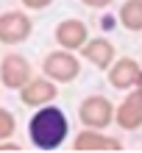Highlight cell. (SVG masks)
<instances>
[{"instance_id":"2e32d148","label":"cell","mask_w":142,"mask_h":153,"mask_svg":"<svg viewBox=\"0 0 142 153\" xmlns=\"http://www.w3.org/2000/svg\"><path fill=\"white\" fill-rule=\"evenodd\" d=\"M81 3L86 8H106V6H112V0H81Z\"/></svg>"},{"instance_id":"9a60e30c","label":"cell","mask_w":142,"mask_h":153,"mask_svg":"<svg viewBox=\"0 0 142 153\" xmlns=\"http://www.w3.org/2000/svg\"><path fill=\"white\" fill-rule=\"evenodd\" d=\"M17 150H22L17 142H11V137L8 139H0V153H17Z\"/></svg>"},{"instance_id":"277c9868","label":"cell","mask_w":142,"mask_h":153,"mask_svg":"<svg viewBox=\"0 0 142 153\" xmlns=\"http://www.w3.org/2000/svg\"><path fill=\"white\" fill-rule=\"evenodd\" d=\"M78 120L84 128H106L114 123V103L103 95H89L78 103Z\"/></svg>"},{"instance_id":"8fae6325","label":"cell","mask_w":142,"mask_h":153,"mask_svg":"<svg viewBox=\"0 0 142 153\" xmlns=\"http://www.w3.org/2000/svg\"><path fill=\"white\" fill-rule=\"evenodd\" d=\"M81 59H86L92 67L97 70H109L112 61L117 59V50H114V42L106 36H89L81 48Z\"/></svg>"},{"instance_id":"8992f818","label":"cell","mask_w":142,"mask_h":153,"mask_svg":"<svg viewBox=\"0 0 142 153\" xmlns=\"http://www.w3.org/2000/svg\"><path fill=\"white\" fill-rule=\"evenodd\" d=\"M109 73V84L120 92H128L134 86H142V64L137 59H128V56H117L112 61V67L106 70Z\"/></svg>"},{"instance_id":"6da1fadb","label":"cell","mask_w":142,"mask_h":153,"mask_svg":"<svg viewBox=\"0 0 142 153\" xmlns=\"http://www.w3.org/2000/svg\"><path fill=\"white\" fill-rule=\"evenodd\" d=\"M67 134H70L67 114L53 103L39 106L28 123V137L39 150H56L59 145H64Z\"/></svg>"},{"instance_id":"e0dca14e","label":"cell","mask_w":142,"mask_h":153,"mask_svg":"<svg viewBox=\"0 0 142 153\" xmlns=\"http://www.w3.org/2000/svg\"><path fill=\"white\" fill-rule=\"evenodd\" d=\"M139 64H142V61H139Z\"/></svg>"},{"instance_id":"9c48e42d","label":"cell","mask_w":142,"mask_h":153,"mask_svg":"<svg viewBox=\"0 0 142 153\" xmlns=\"http://www.w3.org/2000/svg\"><path fill=\"white\" fill-rule=\"evenodd\" d=\"M53 39H56V45L64 48V50H81L84 42L89 39V28H86V22L78 20V17H67V20H61L56 25Z\"/></svg>"},{"instance_id":"ba28073f","label":"cell","mask_w":142,"mask_h":153,"mask_svg":"<svg viewBox=\"0 0 142 153\" xmlns=\"http://www.w3.org/2000/svg\"><path fill=\"white\" fill-rule=\"evenodd\" d=\"M114 123H117L123 131L142 128V86L128 89L126 100L120 106H114Z\"/></svg>"},{"instance_id":"7a4b0ae2","label":"cell","mask_w":142,"mask_h":153,"mask_svg":"<svg viewBox=\"0 0 142 153\" xmlns=\"http://www.w3.org/2000/svg\"><path fill=\"white\" fill-rule=\"evenodd\" d=\"M42 75H48L56 84H73L81 75V59L75 56V50H50L42 61Z\"/></svg>"},{"instance_id":"5bb4252c","label":"cell","mask_w":142,"mask_h":153,"mask_svg":"<svg viewBox=\"0 0 142 153\" xmlns=\"http://www.w3.org/2000/svg\"><path fill=\"white\" fill-rule=\"evenodd\" d=\"M20 3L28 8V11H42V8H48L53 0H20Z\"/></svg>"},{"instance_id":"30bf717a","label":"cell","mask_w":142,"mask_h":153,"mask_svg":"<svg viewBox=\"0 0 142 153\" xmlns=\"http://www.w3.org/2000/svg\"><path fill=\"white\" fill-rule=\"evenodd\" d=\"M73 150L78 153H97V150H123V142L117 137L103 134V128H84L81 134H75Z\"/></svg>"},{"instance_id":"52a82bcc","label":"cell","mask_w":142,"mask_h":153,"mask_svg":"<svg viewBox=\"0 0 142 153\" xmlns=\"http://www.w3.org/2000/svg\"><path fill=\"white\" fill-rule=\"evenodd\" d=\"M56 95H59V84L56 81H50L48 75L45 78H31V81H25V84L20 86V100L28 106V109H39V106H48L56 100Z\"/></svg>"},{"instance_id":"5b68a950","label":"cell","mask_w":142,"mask_h":153,"mask_svg":"<svg viewBox=\"0 0 142 153\" xmlns=\"http://www.w3.org/2000/svg\"><path fill=\"white\" fill-rule=\"evenodd\" d=\"M33 78V67L31 61L20 56V53H6L3 59H0V84L6 89H17L20 92V86L25 81Z\"/></svg>"},{"instance_id":"4fadbf2b","label":"cell","mask_w":142,"mask_h":153,"mask_svg":"<svg viewBox=\"0 0 142 153\" xmlns=\"http://www.w3.org/2000/svg\"><path fill=\"white\" fill-rule=\"evenodd\" d=\"M14 131H17V120H14V114L0 106V139L14 137Z\"/></svg>"},{"instance_id":"3957f363","label":"cell","mask_w":142,"mask_h":153,"mask_svg":"<svg viewBox=\"0 0 142 153\" xmlns=\"http://www.w3.org/2000/svg\"><path fill=\"white\" fill-rule=\"evenodd\" d=\"M33 33V20L20 8H11V11H3L0 14V45H22L28 42Z\"/></svg>"},{"instance_id":"7c38bea8","label":"cell","mask_w":142,"mask_h":153,"mask_svg":"<svg viewBox=\"0 0 142 153\" xmlns=\"http://www.w3.org/2000/svg\"><path fill=\"white\" fill-rule=\"evenodd\" d=\"M120 25L131 33H139L142 31V0H126L120 6Z\"/></svg>"}]
</instances>
